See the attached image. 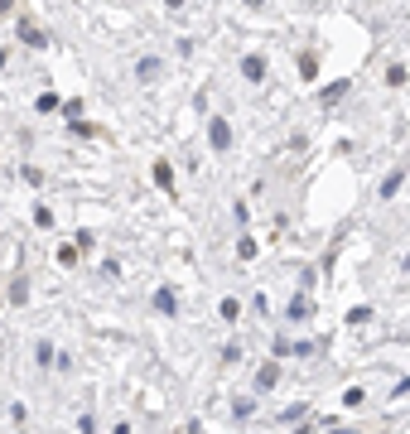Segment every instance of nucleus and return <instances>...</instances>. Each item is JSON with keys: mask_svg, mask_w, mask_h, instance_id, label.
Segmentation results:
<instances>
[{"mask_svg": "<svg viewBox=\"0 0 410 434\" xmlns=\"http://www.w3.org/2000/svg\"><path fill=\"white\" fill-rule=\"evenodd\" d=\"M19 39H24V44H34V49H44V34H39V29H29V24L19 29Z\"/></svg>", "mask_w": 410, "mask_h": 434, "instance_id": "obj_8", "label": "nucleus"}, {"mask_svg": "<svg viewBox=\"0 0 410 434\" xmlns=\"http://www.w3.org/2000/svg\"><path fill=\"white\" fill-rule=\"evenodd\" d=\"M343 434H352V430H343Z\"/></svg>", "mask_w": 410, "mask_h": 434, "instance_id": "obj_12", "label": "nucleus"}, {"mask_svg": "<svg viewBox=\"0 0 410 434\" xmlns=\"http://www.w3.org/2000/svg\"><path fill=\"white\" fill-rule=\"evenodd\" d=\"M338 97H348V78H338V83H328V87L318 92V102H338Z\"/></svg>", "mask_w": 410, "mask_h": 434, "instance_id": "obj_4", "label": "nucleus"}, {"mask_svg": "<svg viewBox=\"0 0 410 434\" xmlns=\"http://www.w3.org/2000/svg\"><path fill=\"white\" fill-rule=\"evenodd\" d=\"M155 309H160V314H174V309H179V304H174V290H160V295H155Z\"/></svg>", "mask_w": 410, "mask_h": 434, "instance_id": "obj_6", "label": "nucleus"}, {"mask_svg": "<svg viewBox=\"0 0 410 434\" xmlns=\"http://www.w3.org/2000/svg\"><path fill=\"white\" fill-rule=\"evenodd\" d=\"M256 381H261V391H271V386L280 381V362H266V367L256 372Z\"/></svg>", "mask_w": 410, "mask_h": 434, "instance_id": "obj_2", "label": "nucleus"}, {"mask_svg": "<svg viewBox=\"0 0 410 434\" xmlns=\"http://www.w3.org/2000/svg\"><path fill=\"white\" fill-rule=\"evenodd\" d=\"M401 179H406V174H401V169H396V174H386V184H382V198H391V193H396V189H401Z\"/></svg>", "mask_w": 410, "mask_h": 434, "instance_id": "obj_7", "label": "nucleus"}, {"mask_svg": "<svg viewBox=\"0 0 410 434\" xmlns=\"http://www.w3.org/2000/svg\"><path fill=\"white\" fill-rule=\"evenodd\" d=\"M237 256H241V261H251V256H256V241H251V236H241V241H237Z\"/></svg>", "mask_w": 410, "mask_h": 434, "instance_id": "obj_10", "label": "nucleus"}, {"mask_svg": "<svg viewBox=\"0 0 410 434\" xmlns=\"http://www.w3.org/2000/svg\"><path fill=\"white\" fill-rule=\"evenodd\" d=\"M207 135H212V145H217V150H227V145H232V125H227L222 116H217V121L207 125Z\"/></svg>", "mask_w": 410, "mask_h": 434, "instance_id": "obj_1", "label": "nucleus"}, {"mask_svg": "<svg viewBox=\"0 0 410 434\" xmlns=\"http://www.w3.org/2000/svg\"><path fill=\"white\" fill-rule=\"evenodd\" d=\"M155 184H160V189H169V193H174V169H169V164H164V159H160V164H155Z\"/></svg>", "mask_w": 410, "mask_h": 434, "instance_id": "obj_5", "label": "nucleus"}, {"mask_svg": "<svg viewBox=\"0 0 410 434\" xmlns=\"http://www.w3.org/2000/svg\"><path fill=\"white\" fill-rule=\"evenodd\" d=\"M140 78H160V58H140Z\"/></svg>", "mask_w": 410, "mask_h": 434, "instance_id": "obj_9", "label": "nucleus"}, {"mask_svg": "<svg viewBox=\"0 0 410 434\" xmlns=\"http://www.w3.org/2000/svg\"><path fill=\"white\" fill-rule=\"evenodd\" d=\"M241 73H246L251 83H261V78H266V63H261V58L251 53V58H241Z\"/></svg>", "mask_w": 410, "mask_h": 434, "instance_id": "obj_3", "label": "nucleus"}, {"mask_svg": "<svg viewBox=\"0 0 410 434\" xmlns=\"http://www.w3.org/2000/svg\"><path fill=\"white\" fill-rule=\"evenodd\" d=\"M246 5H261V0H246Z\"/></svg>", "mask_w": 410, "mask_h": 434, "instance_id": "obj_11", "label": "nucleus"}]
</instances>
